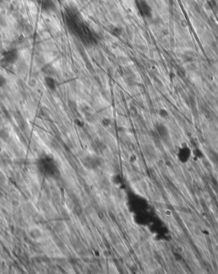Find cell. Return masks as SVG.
Instances as JSON below:
<instances>
[{
  "label": "cell",
  "mask_w": 218,
  "mask_h": 274,
  "mask_svg": "<svg viewBox=\"0 0 218 274\" xmlns=\"http://www.w3.org/2000/svg\"><path fill=\"white\" fill-rule=\"evenodd\" d=\"M65 21L68 30L83 43L91 45L96 42L93 32L75 10L73 8L66 10Z\"/></svg>",
  "instance_id": "1"
},
{
  "label": "cell",
  "mask_w": 218,
  "mask_h": 274,
  "mask_svg": "<svg viewBox=\"0 0 218 274\" xmlns=\"http://www.w3.org/2000/svg\"><path fill=\"white\" fill-rule=\"evenodd\" d=\"M19 58V52L16 49H10L5 51L3 54V57L0 60V66L4 68L14 64Z\"/></svg>",
  "instance_id": "2"
},
{
  "label": "cell",
  "mask_w": 218,
  "mask_h": 274,
  "mask_svg": "<svg viewBox=\"0 0 218 274\" xmlns=\"http://www.w3.org/2000/svg\"><path fill=\"white\" fill-rule=\"evenodd\" d=\"M135 5L139 14L144 17L149 18L152 15V9L146 0H135Z\"/></svg>",
  "instance_id": "3"
},
{
  "label": "cell",
  "mask_w": 218,
  "mask_h": 274,
  "mask_svg": "<svg viewBox=\"0 0 218 274\" xmlns=\"http://www.w3.org/2000/svg\"><path fill=\"white\" fill-rule=\"evenodd\" d=\"M178 156H179V160L182 162H186L187 161H189L190 156H191V150L188 147H182L179 152L178 154Z\"/></svg>",
  "instance_id": "4"
},
{
  "label": "cell",
  "mask_w": 218,
  "mask_h": 274,
  "mask_svg": "<svg viewBox=\"0 0 218 274\" xmlns=\"http://www.w3.org/2000/svg\"><path fill=\"white\" fill-rule=\"evenodd\" d=\"M44 81H45V84L46 86L48 88L49 90L54 91L56 89L57 83L53 77H50V76H47L45 77Z\"/></svg>",
  "instance_id": "5"
},
{
  "label": "cell",
  "mask_w": 218,
  "mask_h": 274,
  "mask_svg": "<svg viewBox=\"0 0 218 274\" xmlns=\"http://www.w3.org/2000/svg\"><path fill=\"white\" fill-rule=\"evenodd\" d=\"M42 7L45 11H52L55 8V4L52 0H42Z\"/></svg>",
  "instance_id": "6"
},
{
  "label": "cell",
  "mask_w": 218,
  "mask_h": 274,
  "mask_svg": "<svg viewBox=\"0 0 218 274\" xmlns=\"http://www.w3.org/2000/svg\"><path fill=\"white\" fill-rule=\"evenodd\" d=\"M156 129L157 131L158 134H159L162 137V138H166V137H167L168 131L163 125H162V124L157 125V127H156Z\"/></svg>",
  "instance_id": "7"
},
{
  "label": "cell",
  "mask_w": 218,
  "mask_h": 274,
  "mask_svg": "<svg viewBox=\"0 0 218 274\" xmlns=\"http://www.w3.org/2000/svg\"><path fill=\"white\" fill-rule=\"evenodd\" d=\"M7 81L5 76L0 74V88L4 87L6 84Z\"/></svg>",
  "instance_id": "8"
},
{
  "label": "cell",
  "mask_w": 218,
  "mask_h": 274,
  "mask_svg": "<svg viewBox=\"0 0 218 274\" xmlns=\"http://www.w3.org/2000/svg\"><path fill=\"white\" fill-rule=\"evenodd\" d=\"M159 115L162 118H166L168 117V113L165 109H161L159 111Z\"/></svg>",
  "instance_id": "9"
}]
</instances>
